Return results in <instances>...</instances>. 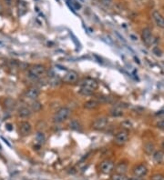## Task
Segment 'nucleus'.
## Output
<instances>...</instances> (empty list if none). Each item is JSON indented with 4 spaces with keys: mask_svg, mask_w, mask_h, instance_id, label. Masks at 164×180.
I'll return each mask as SVG.
<instances>
[{
    "mask_svg": "<svg viewBox=\"0 0 164 180\" xmlns=\"http://www.w3.org/2000/svg\"><path fill=\"white\" fill-rule=\"evenodd\" d=\"M141 39L142 42L147 46H150L153 45V43L155 42V38L152 35V31L151 29L149 27H146L142 30L141 33Z\"/></svg>",
    "mask_w": 164,
    "mask_h": 180,
    "instance_id": "4",
    "label": "nucleus"
},
{
    "mask_svg": "<svg viewBox=\"0 0 164 180\" xmlns=\"http://www.w3.org/2000/svg\"><path fill=\"white\" fill-rule=\"evenodd\" d=\"M98 106H100V102L96 99H90V100H88L84 103V107L86 109H88V110L96 109Z\"/></svg>",
    "mask_w": 164,
    "mask_h": 180,
    "instance_id": "13",
    "label": "nucleus"
},
{
    "mask_svg": "<svg viewBox=\"0 0 164 180\" xmlns=\"http://www.w3.org/2000/svg\"><path fill=\"white\" fill-rule=\"evenodd\" d=\"M79 79V74L76 72V71H69L67 72L63 77V81L65 83H68V84H73V83H76Z\"/></svg>",
    "mask_w": 164,
    "mask_h": 180,
    "instance_id": "7",
    "label": "nucleus"
},
{
    "mask_svg": "<svg viewBox=\"0 0 164 180\" xmlns=\"http://www.w3.org/2000/svg\"><path fill=\"white\" fill-rule=\"evenodd\" d=\"M152 18L155 22V24L160 27V28H164V16L157 10H154L152 13Z\"/></svg>",
    "mask_w": 164,
    "mask_h": 180,
    "instance_id": "9",
    "label": "nucleus"
},
{
    "mask_svg": "<svg viewBox=\"0 0 164 180\" xmlns=\"http://www.w3.org/2000/svg\"><path fill=\"white\" fill-rule=\"evenodd\" d=\"M110 115H111L112 116H115V117L121 116L123 115V109H122L119 106H114V107L110 110Z\"/></svg>",
    "mask_w": 164,
    "mask_h": 180,
    "instance_id": "16",
    "label": "nucleus"
},
{
    "mask_svg": "<svg viewBox=\"0 0 164 180\" xmlns=\"http://www.w3.org/2000/svg\"><path fill=\"white\" fill-rule=\"evenodd\" d=\"M162 147H163V148H164V142H163V143H162Z\"/></svg>",
    "mask_w": 164,
    "mask_h": 180,
    "instance_id": "30",
    "label": "nucleus"
},
{
    "mask_svg": "<svg viewBox=\"0 0 164 180\" xmlns=\"http://www.w3.org/2000/svg\"><path fill=\"white\" fill-rule=\"evenodd\" d=\"M128 140V133L127 130H121L118 132L114 137V143L117 146H124Z\"/></svg>",
    "mask_w": 164,
    "mask_h": 180,
    "instance_id": "6",
    "label": "nucleus"
},
{
    "mask_svg": "<svg viewBox=\"0 0 164 180\" xmlns=\"http://www.w3.org/2000/svg\"><path fill=\"white\" fill-rule=\"evenodd\" d=\"M71 114V110L69 107H61L59 110L57 111V113L55 114L53 120L55 123H63L64 121H66L70 116Z\"/></svg>",
    "mask_w": 164,
    "mask_h": 180,
    "instance_id": "2",
    "label": "nucleus"
},
{
    "mask_svg": "<svg viewBox=\"0 0 164 180\" xmlns=\"http://www.w3.org/2000/svg\"><path fill=\"white\" fill-rule=\"evenodd\" d=\"M39 90L38 88H35V87H32V88H29L27 91H26V98L28 99H31V100H36L39 97Z\"/></svg>",
    "mask_w": 164,
    "mask_h": 180,
    "instance_id": "11",
    "label": "nucleus"
},
{
    "mask_svg": "<svg viewBox=\"0 0 164 180\" xmlns=\"http://www.w3.org/2000/svg\"><path fill=\"white\" fill-rule=\"evenodd\" d=\"M70 126V128H72L74 130H79L80 129V124L77 121V120H72Z\"/></svg>",
    "mask_w": 164,
    "mask_h": 180,
    "instance_id": "21",
    "label": "nucleus"
},
{
    "mask_svg": "<svg viewBox=\"0 0 164 180\" xmlns=\"http://www.w3.org/2000/svg\"><path fill=\"white\" fill-rule=\"evenodd\" d=\"M127 180H142V178H141V177H139V176H134V177L128 178Z\"/></svg>",
    "mask_w": 164,
    "mask_h": 180,
    "instance_id": "26",
    "label": "nucleus"
},
{
    "mask_svg": "<svg viewBox=\"0 0 164 180\" xmlns=\"http://www.w3.org/2000/svg\"><path fill=\"white\" fill-rule=\"evenodd\" d=\"M154 148H155V146H154V145L152 143H147V144L144 145V151L149 156H150V155L153 154Z\"/></svg>",
    "mask_w": 164,
    "mask_h": 180,
    "instance_id": "18",
    "label": "nucleus"
},
{
    "mask_svg": "<svg viewBox=\"0 0 164 180\" xmlns=\"http://www.w3.org/2000/svg\"><path fill=\"white\" fill-rule=\"evenodd\" d=\"M97 86H98V84L95 79L91 77H86L80 83L79 93L84 96H89L95 90H97Z\"/></svg>",
    "mask_w": 164,
    "mask_h": 180,
    "instance_id": "1",
    "label": "nucleus"
},
{
    "mask_svg": "<svg viewBox=\"0 0 164 180\" xmlns=\"http://www.w3.org/2000/svg\"><path fill=\"white\" fill-rule=\"evenodd\" d=\"M127 179L128 178L126 177L125 175H123V174H118V173H116L115 175H113L112 177H111V180H127Z\"/></svg>",
    "mask_w": 164,
    "mask_h": 180,
    "instance_id": "20",
    "label": "nucleus"
},
{
    "mask_svg": "<svg viewBox=\"0 0 164 180\" xmlns=\"http://www.w3.org/2000/svg\"><path fill=\"white\" fill-rule=\"evenodd\" d=\"M152 52H153V54H154L155 56H162V51H161L160 48H159V46L153 47V48H152Z\"/></svg>",
    "mask_w": 164,
    "mask_h": 180,
    "instance_id": "22",
    "label": "nucleus"
},
{
    "mask_svg": "<svg viewBox=\"0 0 164 180\" xmlns=\"http://www.w3.org/2000/svg\"><path fill=\"white\" fill-rule=\"evenodd\" d=\"M133 173H134V176H135L142 177V176H144L147 175L148 169H147V167H146L144 165H139V166H137L134 168Z\"/></svg>",
    "mask_w": 164,
    "mask_h": 180,
    "instance_id": "12",
    "label": "nucleus"
},
{
    "mask_svg": "<svg viewBox=\"0 0 164 180\" xmlns=\"http://www.w3.org/2000/svg\"><path fill=\"white\" fill-rule=\"evenodd\" d=\"M151 180H164V176L162 175L156 174L151 176Z\"/></svg>",
    "mask_w": 164,
    "mask_h": 180,
    "instance_id": "24",
    "label": "nucleus"
},
{
    "mask_svg": "<svg viewBox=\"0 0 164 180\" xmlns=\"http://www.w3.org/2000/svg\"><path fill=\"white\" fill-rule=\"evenodd\" d=\"M5 1L8 5H11V3H12V0H5Z\"/></svg>",
    "mask_w": 164,
    "mask_h": 180,
    "instance_id": "28",
    "label": "nucleus"
},
{
    "mask_svg": "<svg viewBox=\"0 0 164 180\" xmlns=\"http://www.w3.org/2000/svg\"><path fill=\"white\" fill-rule=\"evenodd\" d=\"M114 169V163L111 160H104L101 163V170L104 174H110Z\"/></svg>",
    "mask_w": 164,
    "mask_h": 180,
    "instance_id": "8",
    "label": "nucleus"
},
{
    "mask_svg": "<svg viewBox=\"0 0 164 180\" xmlns=\"http://www.w3.org/2000/svg\"><path fill=\"white\" fill-rule=\"evenodd\" d=\"M157 127H158L159 129H162V130H164V119H162V120H159V121L157 123Z\"/></svg>",
    "mask_w": 164,
    "mask_h": 180,
    "instance_id": "25",
    "label": "nucleus"
},
{
    "mask_svg": "<svg viewBox=\"0 0 164 180\" xmlns=\"http://www.w3.org/2000/svg\"><path fill=\"white\" fill-rule=\"evenodd\" d=\"M153 160L157 164H161L164 160V154L162 151H156L153 154Z\"/></svg>",
    "mask_w": 164,
    "mask_h": 180,
    "instance_id": "15",
    "label": "nucleus"
},
{
    "mask_svg": "<svg viewBox=\"0 0 164 180\" xmlns=\"http://www.w3.org/2000/svg\"><path fill=\"white\" fill-rule=\"evenodd\" d=\"M35 139H36L37 144H39V145H42V144H44L45 141H46V136H45L44 133H42V132H39V133H37Z\"/></svg>",
    "mask_w": 164,
    "mask_h": 180,
    "instance_id": "19",
    "label": "nucleus"
},
{
    "mask_svg": "<svg viewBox=\"0 0 164 180\" xmlns=\"http://www.w3.org/2000/svg\"><path fill=\"white\" fill-rule=\"evenodd\" d=\"M29 76L31 78L38 79L46 74V68L42 65H34L29 68Z\"/></svg>",
    "mask_w": 164,
    "mask_h": 180,
    "instance_id": "3",
    "label": "nucleus"
},
{
    "mask_svg": "<svg viewBox=\"0 0 164 180\" xmlns=\"http://www.w3.org/2000/svg\"><path fill=\"white\" fill-rule=\"evenodd\" d=\"M7 128H8V130H9V131H11V130L13 129V128H11V125H10V124H8V125H7Z\"/></svg>",
    "mask_w": 164,
    "mask_h": 180,
    "instance_id": "27",
    "label": "nucleus"
},
{
    "mask_svg": "<svg viewBox=\"0 0 164 180\" xmlns=\"http://www.w3.org/2000/svg\"><path fill=\"white\" fill-rule=\"evenodd\" d=\"M30 115H31V110H30L28 107L24 106V107H21V108L18 110V116H19L20 117L26 118V117H28Z\"/></svg>",
    "mask_w": 164,
    "mask_h": 180,
    "instance_id": "17",
    "label": "nucleus"
},
{
    "mask_svg": "<svg viewBox=\"0 0 164 180\" xmlns=\"http://www.w3.org/2000/svg\"><path fill=\"white\" fill-rule=\"evenodd\" d=\"M32 107H33V110H34V111H39L41 108V105H40L39 102L35 101L34 104H33V106H32Z\"/></svg>",
    "mask_w": 164,
    "mask_h": 180,
    "instance_id": "23",
    "label": "nucleus"
},
{
    "mask_svg": "<svg viewBox=\"0 0 164 180\" xmlns=\"http://www.w3.org/2000/svg\"><path fill=\"white\" fill-rule=\"evenodd\" d=\"M109 121H108V118L106 116H101V117H97L94 120V122L92 124V127L94 129L97 130V131H102L107 128Z\"/></svg>",
    "mask_w": 164,
    "mask_h": 180,
    "instance_id": "5",
    "label": "nucleus"
},
{
    "mask_svg": "<svg viewBox=\"0 0 164 180\" xmlns=\"http://www.w3.org/2000/svg\"><path fill=\"white\" fill-rule=\"evenodd\" d=\"M1 138H2V139L4 140V142H5V143H7V144H8V146H10V144H9V143L8 142V140H7V139H5L4 137H1Z\"/></svg>",
    "mask_w": 164,
    "mask_h": 180,
    "instance_id": "29",
    "label": "nucleus"
},
{
    "mask_svg": "<svg viewBox=\"0 0 164 180\" xmlns=\"http://www.w3.org/2000/svg\"><path fill=\"white\" fill-rule=\"evenodd\" d=\"M115 171L118 174H123V175H125L128 172V165L126 163H119L115 167Z\"/></svg>",
    "mask_w": 164,
    "mask_h": 180,
    "instance_id": "14",
    "label": "nucleus"
},
{
    "mask_svg": "<svg viewBox=\"0 0 164 180\" xmlns=\"http://www.w3.org/2000/svg\"><path fill=\"white\" fill-rule=\"evenodd\" d=\"M31 130H32V128H31V125L26 122V121H24V122H21L20 125H19V131H20V134L22 136H27L31 133Z\"/></svg>",
    "mask_w": 164,
    "mask_h": 180,
    "instance_id": "10",
    "label": "nucleus"
}]
</instances>
